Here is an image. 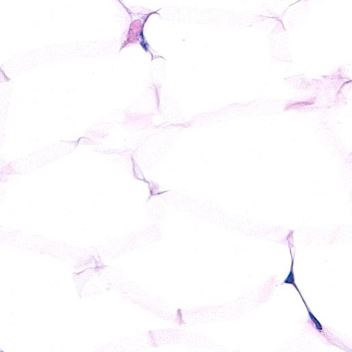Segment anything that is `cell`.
Segmentation results:
<instances>
[]
</instances>
